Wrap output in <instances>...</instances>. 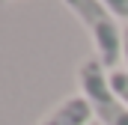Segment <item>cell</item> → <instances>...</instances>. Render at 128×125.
<instances>
[{
	"mask_svg": "<svg viewBox=\"0 0 128 125\" xmlns=\"http://www.w3.org/2000/svg\"><path fill=\"white\" fill-rule=\"evenodd\" d=\"M66 6L86 24V30L92 33V39H96V48H98V60L104 68H113L119 57H122V36L125 33H119L116 27V21H113V12L101 3V0H63Z\"/></svg>",
	"mask_w": 128,
	"mask_h": 125,
	"instance_id": "obj_1",
	"label": "cell"
},
{
	"mask_svg": "<svg viewBox=\"0 0 128 125\" xmlns=\"http://www.w3.org/2000/svg\"><path fill=\"white\" fill-rule=\"evenodd\" d=\"M78 84H80V95L90 101L92 113L98 116V125H128V107L113 92L110 80L104 78L101 60L84 62L78 68Z\"/></svg>",
	"mask_w": 128,
	"mask_h": 125,
	"instance_id": "obj_2",
	"label": "cell"
},
{
	"mask_svg": "<svg viewBox=\"0 0 128 125\" xmlns=\"http://www.w3.org/2000/svg\"><path fill=\"white\" fill-rule=\"evenodd\" d=\"M92 119V107L84 95H72L66 98L57 110H51L39 125H90Z\"/></svg>",
	"mask_w": 128,
	"mask_h": 125,
	"instance_id": "obj_3",
	"label": "cell"
},
{
	"mask_svg": "<svg viewBox=\"0 0 128 125\" xmlns=\"http://www.w3.org/2000/svg\"><path fill=\"white\" fill-rule=\"evenodd\" d=\"M107 80H110L113 92H116L119 98H122V104L128 107V72H113V74H110Z\"/></svg>",
	"mask_w": 128,
	"mask_h": 125,
	"instance_id": "obj_4",
	"label": "cell"
},
{
	"mask_svg": "<svg viewBox=\"0 0 128 125\" xmlns=\"http://www.w3.org/2000/svg\"><path fill=\"white\" fill-rule=\"evenodd\" d=\"M116 18H128V0H101Z\"/></svg>",
	"mask_w": 128,
	"mask_h": 125,
	"instance_id": "obj_5",
	"label": "cell"
},
{
	"mask_svg": "<svg viewBox=\"0 0 128 125\" xmlns=\"http://www.w3.org/2000/svg\"><path fill=\"white\" fill-rule=\"evenodd\" d=\"M122 57L128 60V27H125V36H122Z\"/></svg>",
	"mask_w": 128,
	"mask_h": 125,
	"instance_id": "obj_6",
	"label": "cell"
},
{
	"mask_svg": "<svg viewBox=\"0 0 128 125\" xmlns=\"http://www.w3.org/2000/svg\"><path fill=\"white\" fill-rule=\"evenodd\" d=\"M3 3H9V0H0V6H3Z\"/></svg>",
	"mask_w": 128,
	"mask_h": 125,
	"instance_id": "obj_7",
	"label": "cell"
},
{
	"mask_svg": "<svg viewBox=\"0 0 128 125\" xmlns=\"http://www.w3.org/2000/svg\"><path fill=\"white\" fill-rule=\"evenodd\" d=\"M90 125H98V122H90Z\"/></svg>",
	"mask_w": 128,
	"mask_h": 125,
	"instance_id": "obj_8",
	"label": "cell"
}]
</instances>
